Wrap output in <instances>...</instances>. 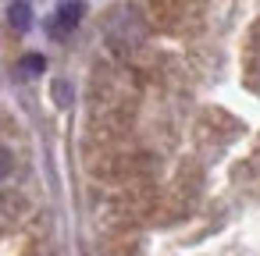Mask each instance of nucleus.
Masks as SVG:
<instances>
[{"mask_svg": "<svg viewBox=\"0 0 260 256\" xmlns=\"http://www.w3.org/2000/svg\"><path fill=\"white\" fill-rule=\"evenodd\" d=\"M79 15H82V4H79V0H75V4H64V8L54 15L50 32H54V36H68V32L79 25Z\"/></svg>", "mask_w": 260, "mask_h": 256, "instance_id": "obj_1", "label": "nucleus"}, {"mask_svg": "<svg viewBox=\"0 0 260 256\" xmlns=\"http://www.w3.org/2000/svg\"><path fill=\"white\" fill-rule=\"evenodd\" d=\"M11 25L22 32V29H29V4H15L11 8Z\"/></svg>", "mask_w": 260, "mask_h": 256, "instance_id": "obj_2", "label": "nucleus"}, {"mask_svg": "<svg viewBox=\"0 0 260 256\" xmlns=\"http://www.w3.org/2000/svg\"><path fill=\"white\" fill-rule=\"evenodd\" d=\"M8 174H11V153L0 146V178H8Z\"/></svg>", "mask_w": 260, "mask_h": 256, "instance_id": "obj_3", "label": "nucleus"}, {"mask_svg": "<svg viewBox=\"0 0 260 256\" xmlns=\"http://www.w3.org/2000/svg\"><path fill=\"white\" fill-rule=\"evenodd\" d=\"M22 71H43V57H25L22 61Z\"/></svg>", "mask_w": 260, "mask_h": 256, "instance_id": "obj_4", "label": "nucleus"}]
</instances>
